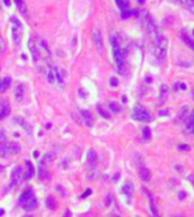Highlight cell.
<instances>
[{"instance_id": "obj_16", "label": "cell", "mask_w": 194, "mask_h": 217, "mask_svg": "<svg viewBox=\"0 0 194 217\" xmlns=\"http://www.w3.org/2000/svg\"><path fill=\"white\" fill-rule=\"evenodd\" d=\"M35 175V168H33V165H32V162L31 161H26V173H24V179L28 180V179H32Z\"/></svg>"}, {"instance_id": "obj_25", "label": "cell", "mask_w": 194, "mask_h": 217, "mask_svg": "<svg viewBox=\"0 0 194 217\" xmlns=\"http://www.w3.org/2000/svg\"><path fill=\"white\" fill-rule=\"evenodd\" d=\"M109 109H111V112H113V113H118L121 111V105L117 104L116 101H112L111 104H109Z\"/></svg>"}, {"instance_id": "obj_47", "label": "cell", "mask_w": 194, "mask_h": 217, "mask_svg": "<svg viewBox=\"0 0 194 217\" xmlns=\"http://www.w3.org/2000/svg\"><path fill=\"white\" fill-rule=\"evenodd\" d=\"M24 217H32V216H24Z\"/></svg>"}, {"instance_id": "obj_24", "label": "cell", "mask_w": 194, "mask_h": 217, "mask_svg": "<svg viewBox=\"0 0 194 217\" xmlns=\"http://www.w3.org/2000/svg\"><path fill=\"white\" fill-rule=\"evenodd\" d=\"M181 37H182V40L185 41V43L187 44V46L190 47V48L193 49V51H194V40H193V39H190V37H189V36L186 35L185 32H182V33H181Z\"/></svg>"}, {"instance_id": "obj_8", "label": "cell", "mask_w": 194, "mask_h": 217, "mask_svg": "<svg viewBox=\"0 0 194 217\" xmlns=\"http://www.w3.org/2000/svg\"><path fill=\"white\" fill-rule=\"evenodd\" d=\"M45 76H47V80L51 83V84H59L60 70L54 65H48V68L45 70Z\"/></svg>"}, {"instance_id": "obj_28", "label": "cell", "mask_w": 194, "mask_h": 217, "mask_svg": "<svg viewBox=\"0 0 194 217\" xmlns=\"http://www.w3.org/2000/svg\"><path fill=\"white\" fill-rule=\"evenodd\" d=\"M47 205H48L49 209H54V208H56V201H54V199H53L52 196L47 197Z\"/></svg>"}, {"instance_id": "obj_22", "label": "cell", "mask_w": 194, "mask_h": 217, "mask_svg": "<svg viewBox=\"0 0 194 217\" xmlns=\"http://www.w3.org/2000/svg\"><path fill=\"white\" fill-rule=\"evenodd\" d=\"M140 179L142 181H149L150 180V171L146 168H141L140 169Z\"/></svg>"}, {"instance_id": "obj_40", "label": "cell", "mask_w": 194, "mask_h": 217, "mask_svg": "<svg viewBox=\"0 0 194 217\" xmlns=\"http://www.w3.org/2000/svg\"><path fill=\"white\" fill-rule=\"evenodd\" d=\"M161 92H162V93H166V92H168V87H166V85L161 87Z\"/></svg>"}, {"instance_id": "obj_29", "label": "cell", "mask_w": 194, "mask_h": 217, "mask_svg": "<svg viewBox=\"0 0 194 217\" xmlns=\"http://www.w3.org/2000/svg\"><path fill=\"white\" fill-rule=\"evenodd\" d=\"M15 2H16L19 9H20V11H21L24 15H27V8H26V4H24L23 0H15Z\"/></svg>"}, {"instance_id": "obj_43", "label": "cell", "mask_w": 194, "mask_h": 217, "mask_svg": "<svg viewBox=\"0 0 194 217\" xmlns=\"http://www.w3.org/2000/svg\"><path fill=\"white\" fill-rule=\"evenodd\" d=\"M64 217H71V212H69V210H65V213H64Z\"/></svg>"}, {"instance_id": "obj_1", "label": "cell", "mask_w": 194, "mask_h": 217, "mask_svg": "<svg viewBox=\"0 0 194 217\" xmlns=\"http://www.w3.org/2000/svg\"><path fill=\"white\" fill-rule=\"evenodd\" d=\"M111 44H112V52H113V59L116 61L117 67H118V71L122 72L124 70V65H125V49L122 48L121 46V41L118 39V35H112L111 37Z\"/></svg>"}, {"instance_id": "obj_21", "label": "cell", "mask_w": 194, "mask_h": 217, "mask_svg": "<svg viewBox=\"0 0 194 217\" xmlns=\"http://www.w3.org/2000/svg\"><path fill=\"white\" fill-rule=\"evenodd\" d=\"M15 121H16L17 124H20V125H21V127H23L24 129H26L28 133H31V131H32V129H31V127L28 125V123H27L26 120H24L23 117H15Z\"/></svg>"}, {"instance_id": "obj_3", "label": "cell", "mask_w": 194, "mask_h": 217, "mask_svg": "<svg viewBox=\"0 0 194 217\" xmlns=\"http://www.w3.org/2000/svg\"><path fill=\"white\" fill-rule=\"evenodd\" d=\"M19 204L21 205L23 209L33 210L37 206V200H36V197H35L33 192L31 189H27V190H24L21 193L20 199H19Z\"/></svg>"}, {"instance_id": "obj_36", "label": "cell", "mask_w": 194, "mask_h": 217, "mask_svg": "<svg viewBox=\"0 0 194 217\" xmlns=\"http://www.w3.org/2000/svg\"><path fill=\"white\" fill-rule=\"evenodd\" d=\"M109 83H111V85H112V87H117V85H118V81H117V79H116V77H112Z\"/></svg>"}, {"instance_id": "obj_37", "label": "cell", "mask_w": 194, "mask_h": 217, "mask_svg": "<svg viewBox=\"0 0 194 217\" xmlns=\"http://www.w3.org/2000/svg\"><path fill=\"white\" fill-rule=\"evenodd\" d=\"M6 141V133H4L3 129H0V142Z\"/></svg>"}, {"instance_id": "obj_11", "label": "cell", "mask_w": 194, "mask_h": 217, "mask_svg": "<svg viewBox=\"0 0 194 217\" xmlns=\"http://www.w3.org/2000/svg\"><path fill=\"white\" fill-rule=\"evenodd\" d=\"M87 161H88V165L91 166V168H96L97 161H98V156H97V152L94 151V149H91V151L88 152Z\"/></svg>"}, {"instance_id": "obj_33", "label": "cell", "mask_w": 194, "mask_h": 217, "mask_svg": "<svg viewBox=\"0 0 194 217\" xmlns=\"http://www.w3.org/2000/svg\"><path fill=\"white\" fill-rule=\"evenodd\" d=\"M44 160H45V161H52V160H54V153H53V152L45 153V156H44Z\"/></svg>"}, {"instance_id": "obj_2", "label": "cell", "mask_w": 194, "mask_h": 217, "mask_svg": "<svg viewBox=\"0 0 194 217\" xmlns=\"http://www.w3.org/2000/svg\"><path fill=\"white\" fill-rule=\"evenodd\" d=\"M168 47H169V41L168 37L163 36L162 33L154 36V41H153V48H154V56L160 60H163L166 57L168 53Z\"/></svg>"}, {"instance_id": "obj_23", "label": "cell", "mask_w": 194, "mask_h": 217, "mask_svg": "<svg viewBox=\"0 0 194 217\" xmlns=\"http://www.w3.org/2000/svg\"><path fill=\"white\" fill-rule=\"evenodd\" d=\"M185 129H186V131H189V132H193V131H194V111L192 112L190 117H189V121L186 123Z\"/></svg>"}, {"instance_id": "obj_41", "label": "cell", "mask_w": 194, "mask_h": 217, "mask_svg": "<svg viewBox=\"0 0 194 217\" xmlns=\"http://www.w3.org/2000/svg\"><path fill=\"white\" fill-rule=\"evenodd\" d=\"M4 4H6V7H9L11 6V0H3Z\"/></svg>"}, {"instance_id": "obj_18", "label": "cell", "mask_w": 194, "mask_h": 217, "mask_svg": "<svg viewBox=\"0 0 194 217\" xmlns=\"http://www.w3.org/2000/svg\"><path fill=\"white\" fill-rule=\"evenodd\" d=\"M140 17H141V22H142V24L144 26H146V24L150 22V20H153V17H152V15L149 13L146 9H142V11L140 12Z\"/></svg>"}, {"instance_id": "obj_9", "label": "cell", "mask_w": 194, "mask_h": 217, "mask_svg": "<svg viewBox=\"0 0 194 217\" xmlns=\"http://www.w3.org/2000/svg\"><path fill=\"white\" fill-rule=\"evenodd\" d=\"M92 39H93V43H94V46H96L97 48V51H102L104 49V43H102V35H101V32H100V29L94 27L92 29Z\"/></svg>"}, {"instance_id": "obj_44", "label": "cell", "mask_w": 194, "mask_h": 217, "mask_svg": "<svg viewBox=\"0 0 194 217\" xmlns=\"http://www.w3.org/2000/svg\"><path fill=\"white\" fill-rule=\"evenodd\" d=\"M33 156H35V157H39V152L35 151V152H33Z\"/></svg>"}, {"instance_id": "obj_45", "label": "cell", "mask_w": 194, "mask_h": 217, "mask_svg": "<svg viewBox=\"0 0 194 217\" xmlns=\"http://www.w3.org/2000/svg\"><path fill=\"white\" fill-rule=\"evenodd\" d=\"M4 215V210L3 209H0V216H3Z\"/></svg>"}, {"instance_id": "obj_6", "label": "cell", "mask_w": 194, "mask_h": 217, "mask_svg": "<svg viewBox=\"0 0 194 217\" xmlns=\"http://www.w3.org/2000/svg\"><path fill=\"white\" fill-rule=\"evenodd\" d=\"M11 23H12V29H11V33H12V40L15 44H20L21 41V23L19 19L16 17H11Z\"/></svg>"}, {"instance_id": "obj_48", "label": "cell", "mask_w": 194, "mask_h": 217, "mask_svg": "<svg viewBox=\"0 0 194 217\" xmlns=\"http://www.w3.org/2000/svg\"><path fill=\"white\" fill-rule=\"evenodd\" d=\"M154 217H158V216H154Z\"/></svg>"}, {"instance_id": "obj_42", "label": "cell", "mask_w": 194, "mask_h": 217, "mask_svg": "<svg viewBox=\"0 0 194 217\" xmlns=\"http://www.w3.org/2000/svg\"><path fill=\"white\" fill-rule=\"evenodd\" d=\"M169 113V111L166 109V111H160V116H162V115H168Z\"/></svg>"}, {"instance_id": "obj_14", "label": "cell", "mask_w": 194, "mask_h": 217, "mask_svg": "<svg viewBox=\"0 0 194 217\" xmlns=\"http://www.w3.org/2000/svg\"><path fill=\"white\" fill-rule=\"evenodd\" d=\"M116 4H117L118 9H120L121 15L130 9V2H129V0H116Z\"/></svg>"}, {"instance_id": "obj_49", "label": "cell", "mask_w": 194, "mask_h": 217, "mask_svg": "<svg viewBox=\"0 0 194 217\" xmlns=\"http://www.w3.org/2000/svg\"><path fill=\"white\" fill-rule=\"evenodd\" d=\"M0 168H2V166H0Z\"/></svg>"}, {"instance_id": "obj_32", "label": "cell", "mask_w": 194, "mask_h": 217, "mask_svg": "<svg viewBox=\"0 0 194 217\" xmlns=\"http://www.w3.org/2000/svg\"><path fill=\"white\" fill-rule=\"evenodd\" d=\"M144 140H149L150 139V128L149 127H145L144 128V136H142Z\"/></svg>"}, {"instance_id": "obj_13", "label": "cell", "mask_w": 194, "mask_h": 217, "mask_svg": "<svg viewBox=\"0 0 194 217\" xmlns=\"http://www.w3.org/2000/svg\"><path fill=\"white\" fill-rule=\"evenodd\" d=\"M9 111H11V108H9L8 103L6 100H0V120H3L4 117L8 116Z\"/></svg>"}, {"instance_id": "obj_20", "label": "cell", "mask_w": 194, "mask_h": 217, "mask_svg": "<svg viewBox=\"0 0 194 217\" xmlns=\"http://www.w3.org/2000/svg\"><path fill=\"white\" fill-rule=\"evenodd\" d=\"M183 7H185L187 11H190L192 13H194V0H178Z\"/></svg>"}, {"instance_id": "obj_10", "label": "cell", "mask_w": 194, "mask_h": 217, "mask_svg": "<svg viewBox=\"0 0 194 217\" xmlns=\"http://www.w3.org/2000/svg\"><path fill=\"white\" fill-rule=\"evenodd\" d=\"M11 179H12V182H11L12 186H15V185H17V184H20V182H21V180L24 179V175H23V169L20 168V166H15V168L12 169Z\"/></svg>"}, {"instance_id": "obj_5", "label": "cell", "mask_w": 194, "mask_h": 217, "mask_svg": "<svg viewBox=\"0 0 194 217\" xmlns=\"http://www.w3.org/2000/svg\"><path fill=\"white\" fill-rule=\"evenodd\" d=\"M133 119L134 120H138V121H142V123H148L152 120V116L145 108H142L141 105H136L133 108V113H132Z\"/></svg>"}, {"instance_id": "obj_4", "label": "cell", "mask_w": 194, "mask_h": 217, "mask_svg": "<svg viewBox=\"0 0 194 217\" xmlns=\"http://www.w3.org/2000/svg\"><path fill=\"white\" fill-rule=\"evenodd\" d=\"M20 152V145L17 142H13V141H3L0 142V157H7L8 155L9 156H13V155H17Z\"/></svg>"}, {"instance_id": "obj_38", "label": "cell", "mask_w": 194, "mask_h": 217, "mask_svg": "<svg viewBox=\"0 0 194 217\" xmlns=\"http://www.w3.org/2000/svg\"><path fill=\"white\" fill-rule=\"evenodd\" d=\"M112 197H113L112 195H108V196H106V199H105V204H106V205H109V204L112 203V200H113Z\"/></svg>"}, {"instance_id": "obj_17", "label": "cell", "mask_w": 194, "mask_h": 217, "mask_svg": "<svg viewBox=\"0 0 194 217\" xmlns=\"http://www.w3.org/2000/svg\"><path fill=\"white\" fill-rule=\"evenodd\" d=\"M9 85H11V77L7 76V77L0 79V92H6Z\"/></svg>"}, {"instance_id": "obj_39", "label": "cell", "mask_w": 194, "mask_h": 217, "mask_svg": "<svg viewBox=\"0 0 194 217\" xmlns=\"http://www.w3.org/2000/svg\"><path fill=\"white\" fill-rule=\"evenodd\" d=\"M178 196H180V200H183L186 197V193H185V192H180V195H178Z\"/></svg>"}, {"instance_id": "obj_31", "label": "cell", "mask_w": 194, "mask_h": 217, "mask_svg": "<svg viewBox=\"0 0 194 217\" xmlns=\"http://www.w3.org/2000/svg\"><path fill=\"white\" fill-rule=\"evenodd\" d=\"M178 89H186L185 83H176V84L173 85V91H178Z\"/></svg>"}, {"instance_id": "obj_26", "label": "cell", "mask_w": 194, "mask_h": 217, "mask_svg": "<svg viewBox=\"0 0 194 217\" xmlns=\"http://www.w3.org/2000/svg\"><path fill=\"white\" fill-rule=\"evenodd\" d=\"M97 111H98V113H100V115L104 117V119H109V117H111V113H109L102 105H98V107H97Z\"/></svg>"}, {"instance_id": "obj_30", "label": "cell", "mask_w": 194, "mask_h": 217, "mask_svg": "<svg viewBox=\"0 0 194 217\" xmlns=\"http://www.w3.org/2000/svg\"><path fill=\"white\" fill-rule=\"evenodd\" d=\"M23 92H24V87L21 84H19L16 87V97L19 99V100H21L23 99Z\"/></svg>"}, {"instance_id": "obj_15", "label": "cell", "mask_w": 194, "mask_h": 217, "mask_svg": "<svg viewBox=\"0 0 194 217\" xmlns=\"http://www.w3.org/2000/svg\"><path fill=\"white\" fill-rule=\"evenodd\" d=\"M81 116H83V119H84V121H85V124L88 127H93L94 119H93V115H92L91 112L87 111V109H83L81 111Z\"/></svg>"}, {"instance_id": "obj_12", "label": "cell", "mask_w": 194, "mask_h": 217, "mask_svg": "<svg viewBox=\"0 0 194 217\" xmlns=\"http://www.w3.org/2000/svg\"><path fill=\"white\" fill-rule=\"evenodd\" d=\"M37 175H39V179H40V180H49V171H48L47 166L43 164V162L39 164Z\"/></svg>"}, {"instance_id": "obj_46", "label": "cell", "mask_w": 194, "mask_h": 217, "mask_svg": "<svg viewBox=\"0 0 194 217\" xmlns=\"http://www.w3.org/2000/svg\"><path fill=\"white\" fill-rule=\"evenodd\" d=\"M174 217H182V216H174Z\"/></svg>"}, {"instance_id": "obj_27", "label": "cell", "mask_w": 194, "mask_h": 217, "mask_svg": "<svg viewBox=\"0 0 194 217\" xmlns=\"http://www.w3.org/2000/svg\"><path fill=\"white\" fill-rule=\"evenodd\" d=\"M87 179H88V180H91V181H93V180H96V179H97V171H96V168H92L91 172H88Z\"/></svg>"}, {"instance_id": "obj_19", "label": "cell", "mask_w": 194, "mask_h": 217, "mask_svg": "<svg viewBox=\"0 0 194 217\" xmlns=\"http://www.w3.org/2000/svg\"><path fill=\"white\" fill-rule=\"evenodd\" d=\"M121 192L124 195H125L126 197H130L132 193H133V184H130V182H125L124 184V186L121 188Z\"/></svg>"}, {"instance_id": "obj_34", "label": "cell", "mask_w": 194, "mask_h": 217, "mask_svg": "<svg viewBox=\"0 0 194 217\" xmlns=\"http://www.w3.org/2000/svg\"><path fill=\"white\" fill-rule=\"evenodd\" d=\"M91 193H92V189H87V190L80 196V199H87V196H89Z\"/></svg>"}, {"instance_id": "obj_35", "label": "cell", "mask_w": 194, "mask_h": 217, "mask_svg": "<svg viewBox=\"0 0 194 217\" xmlns=\"http://www.w3.org/2000/svg\"><path fill=\"white\" fill-rule=\"evenodd\" d=\"M178 149H180V151H190V147H189V145H182V144H180V145H178Z\"/></svg>"}, {"instance_id": "obj_7", "label": "cell", "mask_w": 194, "mask_h": 217, "mask_svg": "<svg viewBox=\"0 0 194 217\" xmlns=\"http://www.w3.org/2000/svg\"><path fill=\"white\" fill-rule=\"evenodd\" d=\"M28 47H29V51H31V55H32V60L35 63H39L43 59V52L40 51V47L37 44V40H35V37H31L29 39V43H28Z\"/></svg>"}]
</instances>
